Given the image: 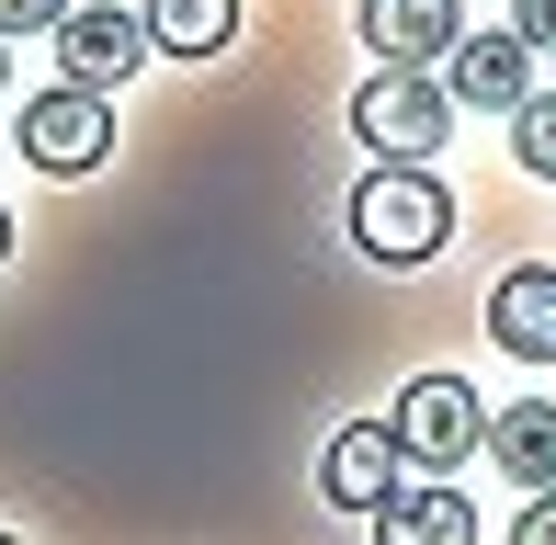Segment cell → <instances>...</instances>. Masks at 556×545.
<instances>
[{
	"instance_id": "cell-1",
	"label": "cell",
	"mask_w": 556,
	"mask_h": 545,
	"mask_svg": "<svg viewBox=\"0 0 556 545\" xmlns=\"http://www.w3.org/2000/svg\"><path fill=\"white\" fill-rule=\"evenodd\" d=\"M454 239V193L432 160H375L352 182V251L364 262H432Z\"/></svg>"
},
{
	"instance_id": "cell-2",
	"label": "cell",
	"mask_w": 556,
	"mask_h": 545,
	"mask_svg": "<svg viewBox=\"0 0 556 545\" xmlns=\"http://www.w3.org/2000/svg\"><path fill=\"white\" fill-rule=\"evenodd\" d=\"M352 137H364L375 160H443L454 91L432 80V68H375V80L352 91Z\"/></svg>"
},
{
	"instance_id": "cell-3",
	"label": "cell",
	"mask_w": 556,
	"mask_h": 545,
	"mask_svg": "<svg viewBox=\"0 0 556 545\" xmlns=\"http://www.w3.org/2000/svg\"><path fill=\"white\" fill-rule=\"evenodd\" d=\"M387 420H397V443H409V466H466L477 443H489V409H477L466 376H409Z\"/></svg>"
},
{
	"instance_id": "cell-4",
	"label": "cell",
	"mask_w": 556,
	"mask_h": 545,
	"mask_svg": "<svg viewBox=\"0 0 556 545\" xmlns=\"http://www.w3.org/2000/svg\"><path fill=\"white\" fill-rule=\"evenodd\" d=\"M318 489H330V511H387L397 489H409V443H397V420H341L330 455H318Z\"/></svg>"
},
{
	"instance_id": "cell-5",
	"label": "cell",
	"mask_w": 556,
	"mask_h": 545,
	"mask_svg": "<svg viewBox=\"0 0 556 545\" xmlns=\"http://www.w3.org/2000/svg\"><path fill=\"white\" fill-rule=\"evenodd\" d=\"M103 148H114V103H103V91L58 80L46 103H23V160H35V170H91Z\"/></svg>"
},
{
	"instance_id": "cell-6",
	"label": "cell",
	"mask_w": 556,
	"mask_h": 545,
	"mask_svg": "<svg viewBox=\"0 0 556 545\" xmlns=\"http://www.w3.org/2000/svg\"><path fill=\"white\" fill-rule=\"evenodd\" d=\"M489 341L511 364H556V262H522L489 284Z\"/></svg>"
},
{
	"instance_id": "cell-7",
	"label": "cell",
	"mask_w": 556,
	"mask_h": 545,
	"mask_svg": "<svg viewBox=\"0 0 556 545\" xmlns=\"http://www.w3.org/2000/svg\"><path fill=\"white\" fill-rule=\"evenodd\" d=\"M137 58H148V23L137 12H68L58 23V80H80V91H114Z\"/></svg>"
},
{
	"instance_id": "cell-8",
	"label": "cell",
	"mask_w": 556,
	"mask_h": 545,
	"mask_svg": "<svg viewBox=\"0 0 556 545\" xmlns=\"http://www.w3.org/2000/svg\"><path fill=\"white\" fill-rule=\"evenodd\" d=\"M443 91H454V103H489V114H511L522 91H534V46H522V35H454Z\"/></svg>"
},
{
	"instance_id": "cell-9",
	"label": "cell",
	"mask_w": 556,
	"mask_h": 545,
	"mask_svg": "<svg viewBox=\"0 0 556 545\" xmlns=\"http://www.w3.org/2000/svg\"><path fill=\"white\" fill-rule=\"evenodd\" d=\"M454 35H466L454 0H364V46H375L387 68H443Z\"/></svg>"
},
{
	"instance_id": "cell-10",
	"label": "cell",
	"mask_w": 556,
	"mask_h": 545,
	"mask_svg": "<svg viewBox=\"0 0 556 545\" xmlns=\"http://www.w3.org/2000/svg\"><path fill=\"white\" fill-rule=\"evenodd\" d=\"M375 545H477V511H466V489L409 478L387 511H375Z\"/></svg>"
},
{
	"instance_id": "cell-11",
	"label": "cell",
	"mask_w": 556,
	"mask_h": 545,
	"mask_svg": "<svg viewBox=\"0 0 556 545\" xmlns=\"http://www.w3.org/2000/svg\"><path fill=\"white\" fill-rule=\"evenodd\" d=\"M148 46L160 58H227L239 46V0H148Z\"/></svg>"
},
{
	"instance_id": "cell-12",
	"label": "cell",
	"mask_w": 556,
	"mask_h": 545,
	"mask_svg": "<svg viewBox=\"0 0 556 545\" xmlns=\"http://www.w3.org/2000/svg\"><path fill=\"white\" fill-rule=\"evenodd\" d=\"M489 455H500V478H511V489H556V409H545V398L500 409V420H489Z\"/></svg>"
},
{
	"instance_id": "cell-13",
	"label": "cell",
	"mask_w": 556,
	"mask_h": 545,
	"mask_svg": "<svg viewBox=\"0 0 556 545\" xmlns=\"http://www.w3.org/2000/svg\"><path fill=\"white\" fill-rule=\"evenodd\" d=\"M511 160L556 182V91H522V103H511Z\"/></svg>"
},
{
	"instance_id": "cell-14",
	"label": "cell",
	"mask_w": 556,
	"mask_h": 545,
	"mask_svg": "<svg viewBox=\"0 0 556 545\" xmlns=\"http://www.w3.org/2000/svg\"><path fill=\"white\" fill-rule=\"evenodd\" d=\"M80 0H0V35H58Z\"/></svg>"
},
{
	"instance_id": "cell-15",
	"label": "cell",
	"mask_w": 556,
	"mask_h": 545,
	"mask_svg": "<svg viewBox=\"0 0 556 545\" xmlns=\"http://www.w3.org/2000/svg\"><path fill=\"white\" fill-rule=\"evenodd\" d=\"M511 545H556V489H522V523H511Z\"/></svg>"
},
{
	"instance_id": "cell-16",
	"label": "cell",
	"mask_w": 556,
	"mask_h": 545,
	"mask_svg": "<svg viewBox=\"0 0 556 545\" xmlns=\"http://www.w3.org/2000/svg\"><path fill=\"white\" fill-rule=\"evenodd\" d=\"M511 35H522V46H556V0H522V12H511Z\"/></svg>"
},
{
	"instance_id": "cell-17",
	"label": "cell",
	"mask_w": 556,
	"mask_h": 545,
	"mask_svg": "<svg viewBox=\"0 0 556 545\" xmlns=\"http://www.w3.org/2000/svg\"><path fill=\"white\" fill-rule=\"evenodd\" d=\"M0 91H12V35H0Z\"/></svg>"
},
{
	"instance_id": "cell-18",
	"label": "cell",
	"mask_w": 556,
	"mask_h": 545,
	"mask_svg": "<svg viewBox=\"0 0 556 545\" xmlns=\"http://www.w3.org/2000/svg\"><path fill=\"white\" fill-rule=\"evenodd\" d=\"M0 251H12V216H0Z\"/></svg>"
},
{
	"instance_id": "cell-19",
	"label": "cell",
	"mask_w": 556,
	"mask_h": 545,
	"mask_svg": "<svg viewBox=\"0 0 556 545\" xmlns=\"http://www.w3.org/2000/svg\"><path fill=\"white\" fill-rule=\"evenodd\" d=\"M0 545H23V534H0Z\"/></svg>"
}]
</instances>
